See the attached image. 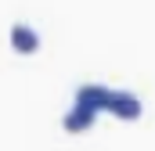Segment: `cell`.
I'll return each instance as SVG.
<instances>
[{
    "instance_id": "obj_4",
    "label": "cell",
    "mask_w": 155,
    "mask_h": 151,
    "mask_svg": "<svg viewBox=\"0 0 155 151\" xmlns=\"http://www.w3.org/2000/svg\"><path fill=\"white\" fill-rule=\"evenodd\" d=\"M87 126H94V112L72 104V108L65 112V130H69V133H79V130H87Z\"/></svg>"
},
{
    "instance_id": "obj_1",
    "label": "cell",
    "mask_w": 155,
    "mask_h": 151,
    "mask_svg": "<svg viewBox=\"0 0 155 151\" xmlns=\"http://www.w3.org/2000/svg\"><path fill=\"white\" fill-rule=\"evenodd\" d=\"M112 104V90L108 86H101V83H83L76 90V108H87V112H105Z\"/></svg>"
},
{
    "instance_id": "obj_2",
    "label": "cell",
    "mask_w": 155,
    "mask_h": 151,
    "mask_svg": "<svg viewBox=\"0 0 155 151\" xmlns=\"http://www.w3.org/2000/svg\"><path fill=\"white\" fill-rule=\"evenodd\" d=\"M108 112L134 122V119H141V101H137V94H130V90H112V104H108Z\"/></svg>"
},
{
    "instance_id": "obj_3",
    "label": "cell",
    "mask_w": 155,
    "mask_h": 151,
    "mask_svg": "<svg viewBox=\"0 0 155 151\" xmlns=\"http://www.w3.org/2000/svg\"><path fill=\"white\" fill-rule=\"evenodd\" d=\"M11 43H15V50H22V54H33L40 47V33L33 29V25H11Z\"/></svg>"
}]
</instances>
